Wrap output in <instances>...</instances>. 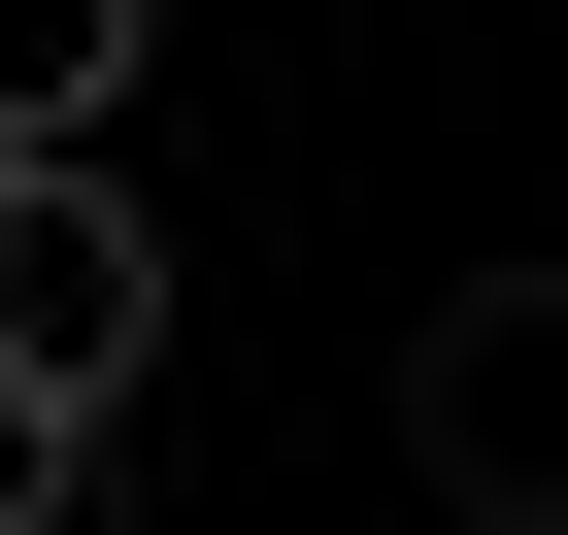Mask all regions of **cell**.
Wrapping results in <instances>:
<instances>
[{
	"label": "cell",
	"instance_id": "2",
	"mask_svg": "<svg viewBox=\"0 0 568 535\" xmlns=\"http://www.w3.org/2000/svg\"><path fill=\"white\" fill-rule=\"evenodd\" d=\"M134 369H168V234H134V168H0V402L101 435Z\"/></svg>",
	"mask_w": 568,
	"mask_h": 535
},
{
	"label": "cell",
	"instance_id": "1",
	"mask_svg": "<svg viewBox=\"0 0 568 535\" xmlns=\"http://www.w3.org/2000/svg\"><path fill=\"white\" fill-rule=\"evenodd\" d=\"M402 468H435V535H568V268L402 302Z\"/></svg>",
	"mask_w": 568,
	"mask_h": 535
},
{
	"label": "cell",
	"instance_id": "3",
	"mask_svg": "<svg viewBox=\"0 0 568 535\" xmlns=\"http://www.w3.org/2000/svg\"><path fill=\"white\" fill-rule=\"evenodd\" d=\"M134 34L168 0H0V168H134Z\"/></svg>",
	"mask_w": 568,
	"mask_h": 535
},
{
	"label": "cell",
	"instance_id": "4",
	"mask_svg": "<svg viewBox=\"0 0 568 535\" xmlns=\"http://www.w3.org/2000/svg\"><path fill=\"white\" fill-rule=\"evenodd\" d=\"M0 535H68V435H34V402H0Z\"/></svg>",
	"mask_w": 568,
	"mask_h": 535
}]
</instances>
